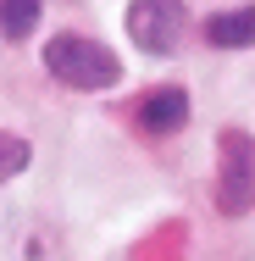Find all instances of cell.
Masks as SVG:
<instances>
[{
    "label": "cell",
    "instance_id": "cell-1",
    "mask_svg": "<svg viewBox=\"0 0 255 261\" xmlns=\"http://www.w3.org/2000/svg\"><path fill=\"white\" fill-rule=\"evenodd\" d=\"M45 67H50L55 84L83 89V95L117 89V78H122V61L105 50L100 39H83V34H55L50 45H45Z\"/></svg>",
    "mask_w": 255,
    "mask_h": 261
},
{
    "label": "cell",
    "instance_id": "cell-2",
    "mask_svg": "<svg viewBox=\"0 0 255 261\" xmlns=\"http://www.w3.org/2000/svg\"><path fill=\"white\" fill-rule=\"evenodd\" d=\"M211 200H216L222 217L255 211V139L244 128H222V139H216V184H211Z\"/></svg>",
    "mask_w": 255,
    "mask_h": 261
},
{
    "label": "cell",
    "instance_id": "cell-3",
    "mask_svg": "<svg viewBox=\"0 0 255 261\" xmlns=\"http://www.w3.org/2000/svg\"><path fill=\"white\" fill-rule=\"evenodd\" d=\"M183 22H189L183 0H128V39H133L145 56L178 50Z\"/></svg>",
    "mask_w": 255,
    "mask_h": 261
},
{
    "label": "cell",
    "instance_id": "cell-4",
    "mask_svg": "<svg viewBox=\"0 0 255 261\" xmlns=\"http://www.w3.org/2000/svg\"><path fill=\"white\" fill-rule=\"evenodd\" d=\"M139 128L150 134V139H161V134H178L183 122H189V95L178 89V84H155L150 95L139 100Z\"/></svg>",
    "mask_w": 255,
    "mask_h": 261
},
{
    "label": "cell",
    "instance_id": "cell-5",
    "mask_svg": "<svg viewBox=\"0 0 255 261\" xmlns=\"http://www.w3.org/2000/svg\"><path fill=\"white\" fill-rule=\"evenodd\" d=\"M205 45H216V50H250L255 45V6L205 17Z\"/></svg>",
    "mask_w": 255,
    "mask_h": 261
},
{
    "label": "cell",
    "instance_id": "cell-6",
    "mask_svg": "<svg viewBox=\"0 0 255 261\" xmlns=\"http://www.w3.org/2000/svg\"><path fill=\"white\" fill-rule=\"evenodd\" d=\"M39 11H45V0H0V34L6 39H28L39 28Z\"/></svg>",
    "mask_w": 255,
    "mask_h": 261
},
{
    "label": "cell",
    "instance_id": "cell-7",
    "mask_svg": "<svg viewBox=\"0 0 255 261\" xmlns=\"http://www.w3.org/2000/svg\"><path fill=\"white\" fill-rule=\"evenodd\" d=\"M28 161H34V145H28L22 134H6V128H0V184H6V178H17Z\"/></svg>",
    "mask_w": 255,
    "mask_h": 261
}]
</instances>
